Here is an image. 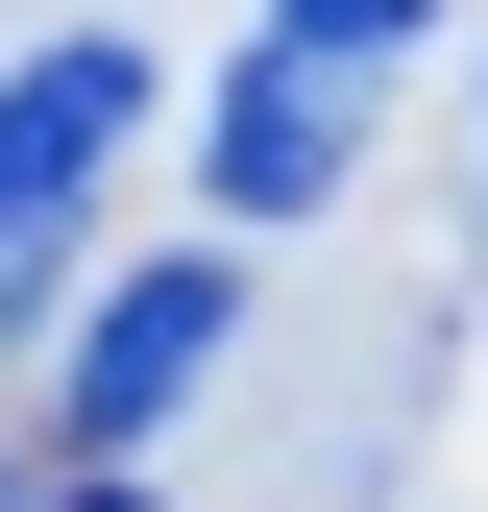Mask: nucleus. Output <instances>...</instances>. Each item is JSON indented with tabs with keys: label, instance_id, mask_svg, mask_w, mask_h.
Returning <instances> with one entry per match:
<instances>
[{
	"label": "nucleus",
	"instance_id": "nucleus-1",
	"mask_svg": "<svg viewBox=\"0 0 488 512\" xmlns=\"http://www.w3.org/2000/svg\"><path fill=\"white\" fill-rule=\"evenodd\" d=\"M220 342H244V269H220V244L122 269V293H98V342L49 366V391H74V464H122V439H147L171 391H220Z\"/></svg>",
	"mask_w": 488,
	"mask_h": 512
},
{
	"label": "nucleus",
	"instance_id": "nucleus-2",
	"mask_svg": "<svg viewBox=\"0 0 488 512\" xmlns=\"http://www.w3.org/2000/svg\"><path fill=\"white\" fill-rule=\"evenodd\" d=\"M122 122H147V49H122V25H49L25 74H0V220L74 244V196L122 171Z\"/></svg>",
	"mask_w": 488,
	"mask_h": 512
},
{
	"label": "nucleus",
	"instance_id": "nucleus-3",
	"mask_svg": "<svg viewBox=\"0 0 488 512\" xmlns=\"http://www.w3.org/2000/svg\"><path fill=\"white\" fill-rule=\"evenodd\" d=\"M196 171H220V220H318L342 171H366V74H318V49L244 25V74H220V122H196Z\"/></svg>",
	"mask_w": 488,
	"mask_h": 512
},
{
	"label": "nucleus",
	"instance_id": "nucleus-4",
	"mask_svg": "<svg viewBox=\"0 0 488 512\" xmlns=\"http://www.w3.org/2000/svg\"><path fill=\"white\" fill-rule=\"evenodd\" d=\"M415 25H440V0H269V49H318V74H391Z\"/></svg>",
	"mask_w": 488,
	"mask_h": 512
},
{
	"label": "nucleus",
	"instance_id": "nucleus-5",
	"mask_svg": "<svg viewBox=\"0 0 488 512\" xmlns=\"http://www.w3.org/2000/svg\"><path fill=\"white\" fill-rule=\"evenodd\" d=\"M49 269H74V244H25V220H0V366H25V317H49Z\"/></svg>",
	"mask_w": 488,
	"mask_h": 512
},
{
	"label": "nucleus",
	"instance_id": "nucleus-6",
	"mask_svg": "<svg viewBox=\"0 0 488 512\" xmlns=\"http://www.w3.org/2000/svg\"><path fill=\"white\" fill-rule=\"evenodd\" d=\"M25 512H147V488H122V464H74V488H25Z\"/></svg>",
	"mask_w": 488,
	"mask_h": 512
},
{
	"label": "nucleus",
	"instance_id": "nucleus-7",
	"mask_svg": "<svg viewBox=\"0 0 488 512\" xmlns=\"http://www.w3.org/2000/svg\"><path fill=\"white\" fill-rule=\"evenodd\" d=\"M0 512H25V464H0Z\"/></svg>",
	"mask_w": 488,
	"mask_h": 512
}]
</instances>
